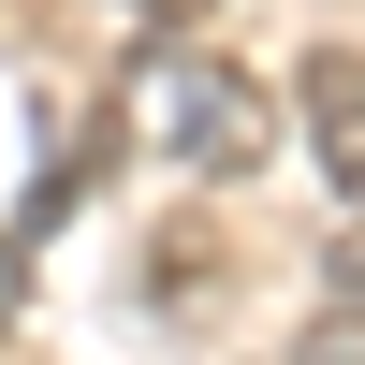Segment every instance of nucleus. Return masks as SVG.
I'll return each mask as SVG.
<instances>
[{"instance_id": "3", "label": "nucleus", "mask_w": 365, "mask_h": 365, "mask_svg": "<svg viewBox=\"0 0 365 365\" xmlns=\"http://www.w3.org/2000/svg\"><path fill=\"white\" fill-rule=\"evenodd\" d=\"M292 365H365V307H322L307 336H292Z\"/></svg>"}, {"instance_id": "1", "label": "nucleus", "mask_w": 365, "mask_h": 365, "mask_svg": "<svg viewBox=\"0 0 365 365\" xmlns=\"http://www.w3.org/2000/svg\"><path fill=\"white\" fill-rule=\"evenodd\" d=\"M146 132H161V161H175V175H249L263 146H278V88H263L249 58L175 44L161 73H146Z\"/></svg>"}, {"instance_id": "4", "label": "nucleus", "mask_w": 365, "mask_h": 365, "mask_svg": "<svg viewBox=\"0 0 365 365\" xmlns=\"http://www.w3.org/2000/svg\"><path fill=\"white\" fill-rule=\"evenodd\" d=\"M15 307H29V249H0V336H15Z\"/></svg>"}, {"instance_id": "2", "label": "nucleus", "mask_w": 365, "mask_h": 365, "mask_svg": "<svg viewBox=\"0 0 365 365\" xmlns=\"http://www.w3.org/2000/svg\"><path fill=\"white\" fill-rule=\"evenodd\" d=\"M292 88H307V146H322V190H336V249H351V278H365V58H351V44H322Z\"/></svg>"}]
</instances>
